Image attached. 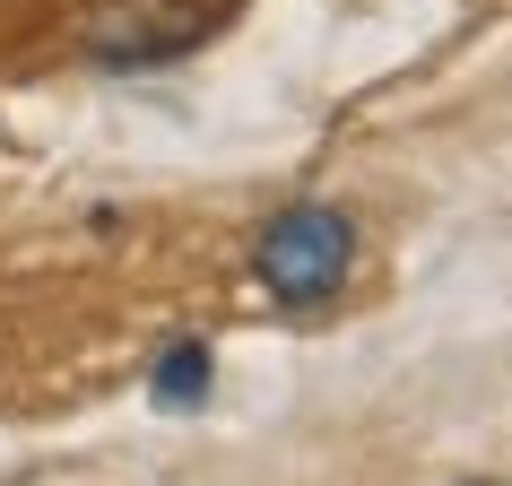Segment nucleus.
Here are the masks:
<instances>
[{
	"mask_svg": "<svg viewBox=\"0 0 512 486\" xmlns=\"http://www.w3.org/2000/svg\"><path fill=\"white\" fill-rule=\"evenodd\" d=\"M261 287L270 296H287V304H322L339 278H348V261H356V226L339 209H287V217H270L261 226Z\"/></svg>",
	"mask_w": 512,
	"mask_h": 486,
	"instance_id": "f257e3e1",
	"label": "nucleus"
},
{
	"mask_svg": "<svg viewBox=\"0 0 512 486\" xmlns=\"http://www.w3.org/2000/svg\"><path fill=\"white\" fill-rule=\"evenodd\" d=\"M200 27H209L200 0H105L87 18V53L96 61H157V53H183Z\"/></svg>",
	"mask_w": 512,
	"mask_h": 486,
	"instance_id": "f03ea898",
	"label": "nucleus"
},
{
	"mask_svg": "<svg viewBox=\"0 0 512 486\" xmlns=\"http://www.w3.org/2000/svg\"><path fill=\"white\" fill-rule=\"evenodd\" d=\"M157 400L165 408H200V400H209V348H191V339H183V348H165L157 356Z\"/></svg>",
	"mask_w": 512,
	"mask_h": 486,
	"instance_id": "7ed1b4c3",
	"label": "nucleus"
},
{
	"mask_svg": "<svg viewBox=\"0 0 512 486\" xmlns=\"http://www.w3.org/2000/svg\"><path fill=\"white\" fill-rule=\"evenodd\" d=\"M44 486H79V478H44Z\"/></svg>",
	"mask_w": 512,
	"mask_h": 486,
	"instance_id": "20e7f679",
	"label": "nucleus"
}]
</instances>
